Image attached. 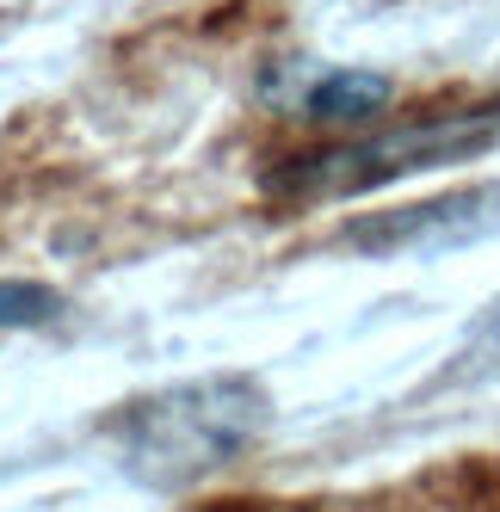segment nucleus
Instances as JSON below:
<instances>
[{
    "mask_svg": "<svg viewBox=\"0 0 500 512\" xmlns=\"http://www.w3.org/2000/svg\"><path fill=\"white\" fill-rule=\"evenodd\" d=\"M272 420V401L247 377H204L161 389L118 420V457L161 488H186L235 463Z\"/></svg>",
    "mask_w": 500,
    "mask_h": 512,
    "instance_id": "f257e3e1",
    "label": "nucleus"
},
{
    "mask_svg": "<svg viewBox=\"0 0 500 512\" xmlns=\"http://www.w3.org/2000/svg\"><path fill=\"white\" fill-rule=\"evenodd\" d=\"M500 210V192H445L433 204H414V210H396V216H377L365 223V247H396V241H420L433 229H470V223H488Z\"/></svg>",
    "mask_w": 500,
    "mask_h": 512,
    "instance_id": "7ed1b4c3",
    "label": "nucleus"
},
{
    "mask_svg": "<svg viewBox=\"0 0 500 512\" xmlns=\"http://www.w3.org/2000/svg\"><path fill=\"white\" fill-rule=\"evenodd\" d=\"M389 105V81L365 75V68H334V75H315L303 93V112L321 124H365Z\"/></svg>",
    "mask_w": 500,
    "mask_h": 512,
    "instance_id": "20e7f679",
    "label": "nucleus"
},
{
    "mask_svg": "<svg viewBox=\"0 0 500 512\" xmlns=\"http://www.w3.org/2000/svg\"><path fill=\"white\" fill-rule=\"evenodd\" d=\"M494 136H500V112L426 118V124H402V130H377V136H359V142H340V149H315V155H303L291 167H278L272 186L291 192V198H340V192L383 186V179L414 173V167H445L457 155H476Z\"/></svg>",
    "mask_w": 500,
    "mask_h": 512,
    "instance_id": "f03ea898",
    "label": "nucleus"
},
{
    "mask_svg": "<svg viewBox=\"0 0 500 512\" xmlns=\"http://www.w3.org/2000/svg\"><path fill=\"white\" fill-rule=\"evenodd\" d=\"M62 309V297L50 284H31V278H0V327H38Z\"/></svg>",
    "mask_w": 500,
    "mask_h": 512,
    "instance_id": "39448f33",
    "label": "nucleus"
}]
</instances>
